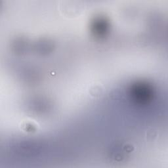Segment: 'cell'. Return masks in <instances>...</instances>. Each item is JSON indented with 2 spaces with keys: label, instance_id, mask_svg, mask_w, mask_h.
Segmentation results:
<instances>
[{
  "label": "cell",
  "instance_id": "1",
  "mask_svg": "<svg viewBox=\"0 0 168 168\" xmlns=\"http://www.w3.org/2000/svg\"><path fill=\"white\" fill-rule=\"evenodd\" d=\"M103 91V89L101 86L99 85H95L91 87L89 89V93L93 97H98L102 94Z\"/></svg>",
  "mask_w": 168,
  "mask_h": 168
},
{
  "label": "cell",
  "instance_id": "2",
  "mask_svg": "<svg viewBox=\"0 0 168 168\" xmlns=\"http://www.w3.org/2000/svg\"><path fill=\"white\" fill-rule=\"evenodd\" d=\"M157 132L156 131H154V129H150L146 132V136L147 139H153L156 137Z\"/></svg>",
  "mask_w": 168,
  "mask_h": 168
},
{
  "label": "cell",
  "instance_id": "3",
  "mask_svg": "<svg viewBox=\"0 0 168 168\" xmlns=\"http://www.w3.org/2000/svg\"><path fill=\"white\" fill-rule=\"evenodd\" d=\"M123 150L125 152H131L132 151H133L134 146L129 143L125 144V145H124L123 146Z\"/></svg>",
  "mask_w": 168,
  "mask_h": 168
},
{
  "label": "cell",
  "instance_id": "4",
  "mask_svg": "<svg viewBox=\"0 0 168 168\" xmlns=\"http://www.w3.org/2000/svg\"><path fill=\"white\" fill-rule=\"evenodd\" d=\"M56 74H57V72L55 70H49L48 72V75L49 77H53L56 75Z\"/></svg>",
  "mask_w": 168,
  "mask_h": 168
}]
</instances>
